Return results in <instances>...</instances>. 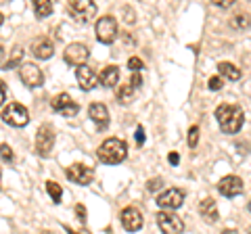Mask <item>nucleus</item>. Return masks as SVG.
<instances>
[{
  "label": "nucleus",
  "instance_id": "nucleus-31",
  "mask_svg": "<svg viewBox=\"0 0 251 234\" xmlns=\"http://www.w3.org/2000/svg\"><path fill=\"white\" fill-rule=\"evenodd\" d=\"M75 215H77V220H80L82 224H86V207L82 205V203H77L75 205Z\"/></svg>",
  "mask_w": 251,
  "mask_h": 234
},
{
  "label": "nucleus",
  "instance_id": "nucleus-27",
  "mask_svg": "<svg viewBox=\"0 0 251 234\" xmlns=\"http://www.w3.org/2000/svg\"><path fill=\"white\" fill-rule=\"evenodd\" d=\"M0 159L6 161V163H11L15 157H13V149L9 144H0Z\"/></svg>",
  "mask_w": 251,
  "mask_h": 234
},
{
  "label": "nucleus",
  "instance_id": "nucleus-38",
  "mask_svg": "<svg viewBox=\"0 0 251 234\" xmlns=\"http://www.w3.org/2000/svg\"><path fill=\"white\" fill-rule=\"evenodd\" d=\"M2 23H4V17H2V13H0V25H2Z\"/></svg>",
  "mask_w": 251,
  "mask_h": 234
},
{
  "label": "nucleus",
  "instance_id": "nucleus-23",
  "mask_svg": "<svg viewBox=\"0 0 251 234\" xmlns=\"http://www.w3.org/2000/svg\"><path fill=\"white\" fill-rule=\"evenodd\" d=\"M134 88H132L130 84H124V86H120V88H117V100H120L122 105H128L132 98H134Z\"/></svg>",
  "mask_w": 251,
  "mask_h": 234
},
{
  "label": "nucleus",
  "instance_id": "nucleus-19",
  "mask_svg": "<svg viewBox=\"0 0 251 234\" xmlns=\"http://www.w3.org/2000/svg\"><path fill=\"white\" fill-rule=\"evenodd\" d=\"M99 82H100V86H105V88H113V86H117V82H120V67L107 65L103 71H100Z\"/></svg>",
  "mask_w": 251,
  "mask_h": 234
},
{
  "label": "nucleus",
  "instance_id": "nucleus-40",
  "mask_svg": "<svg viewBox=\"0 0 251 234\" xmlns=\"http://www.w3.org/2000/svg\"><path fill=\"white\" fill-rule=\"evenodd\" d=\"M249 211H251V201H249Z\"/></svg>",
  "mask_w": 251,
  "mask_h": 234
},
{
  "label": "nucleus",
  "instance_id": "nucleus-4",
  "mask_svg": "<svg viewBox=\"0 0 251 234\" xmlns=\"http://www.w3.org/2000/svg\"><path fill=\"white\" fill-rule=\"evenodd\" d=\"M94 32H97L99 42L113 44L115 38H117V21H115V17H111V15H105V17H100L97 21V27H94Z\"/></svg>",
  "mask_w": 251,
  "mask_h": 234
},
{
  "label": "nucleus",
  "instance_id": "nucleus-11",
  "mask_svg": "<svg viewBox=\"0 0 251 234\" xmlns=\"http://www.w3.org/2000/svg\"><path fill=\"white\" fill-rule=\"evenodd\" d=\"M65 176H67V180L69 182H75V184H80V186H88L92 182V169L88 165H84V163H74V165H69L65 169Z\"/></svg>",
  "mask_w": 251,
  "mask_h": 234
},
{
  "label": "nucleus",
  "instance_id": "nucleus-10",
  "mask_svg": "<svg viewBox=\"0 0 251 234\" xmlns=\"http://www.w3.org/2000/svg\"><path fill=\"white\" fill-rule=\"evenodd\" d=\"M50 107H52V111H57V113L63 115V117H75L77 111H80V105L74 103V98L69 96L67 92H63V94L54 96L52 103H50Z\"/></svg>",
  "mask_w": 251,
  "mask_h": 234
},
{
  "label": "nucleus",
  "instance_id": "nucleus-29",
  "mask_svg": "<svg viewBox=\"0 0 251 234\" xmlns=\"http://www.w3.org/2000/svg\"><path fill=\"white\" fill-rule=\"evenodd\" d=\"M161 184H163L161 178H153V180H149V182H147V190H149V192H155V190H159V188H161Z\"/></svg>",
  "mask_w": 251,
  "mask_h": 234
},
{
  "label": "nucleus",
  "instance_id": "nucleus-14",
  "mask_svg": "<svg viewBox=\"0 0 251 234\" xmlns=\"http://www.w3.org/2000/svg\"><path fill=\"white\" fill-rule=\"evenodd\" d=\"M120 217H122V226L128 232H138L140 228H143V224H145L143 213H140L136 207H126Z\"/></svg>",
  "mask_w": 251,
  "mask_h": 234
},
{
  "label": "nucleus",
  "instance_id": "nucleus-5",
  "mask_svg": "<svg viewBox=\"0 0 251 234\" xmlns=\"http://www.w3.org/2000/svg\"><path fill=\"white\" fill-rule=\"evenodd\" d=\"M69 15L80 21V23H90L97 15V4L90 2V0H77V2H69Z\"/></svg>",
  "mask_w": 251,
  "mask_h": 234
},
{
  "label": "nucleus",
  "instance_id": "nucleus-34",
  "mask_svg": "<svg viewBox=\"0 0 251 234\" xmlns=\"http://www.w3.org/2000/svg\"><path fill=\"white\" fill-rule=\"evenodd\" d=\"M214 4L220 6V9H230L234 2H232V0H214Z\"/></svg>",
  "mask_w": 251,
  "mask_h": 234
},
{
  "label": "nucleus",
  "instance_id": "nucleus-8",
  "mask_svg": "<svg viewBox=\"0 0 251 234\" xmlns=\"http://www.w3.org/2000/svg\"><path fill=\"white\" fill-rule=\"evenodd\" d=\"M54 146V130L46 123V126H40L36 132V153L40 157H49L50 151Z\"/></svg>",
  "mask_w": 251,
  "mask_h": 234
},
{
  "label": "nucleus",
  "instance_id": "nucleus-7",
  "mask_svg": "<svg viewBox=\"0 0 251 234\" xmlns=\"http://www.w3.org/2000/svg\"><path fill=\"white\" fill-rule=\"evenodd\" d=\"M63 57H65V63L72 65V67H82L86 65V61L90 57V50L86 44H80V42H74L69 44L65 52H63Z\"/></svg>",
  "mask_w": 251,
  "mask_h": 234
},
{
  "label": "nucleus",
  "instance_id": "nucleus-13",
  "mask_svg": "<svg viewBox=\"0 0 251 234\" xmlns=\"http://www.w3.org/2000/svg\"><path fill=\"white\" fill-rule=\"evenodd\" d=\"M184 203V190L180 188H170L157 197V207L161 209H178Z\"/></svg>",
  "mask_w": 251,
  "mask_h": 234
},
{
  "label": "nucleus",
  "instance_id": "nucleus-20",
  "mask_svg": "<svg viewBox=\"0 0 251 234\" xmlns=\"http://www.w3.org/2000/svg\"><path fill=\"white\" fill-rule=\"evenodd\" d=\"M218 71L222 73L226 80H232V82H237V80H241V69H237V65H232V63H220L218 65Z\"/></svg>",
  "mask_w": 251,
  "mask_h": 234
},
{
  "label": "nucleus",
  "instance_id": "nucleus-28",
  "mask_svg": "<svg viewBox=\"0 0 251 234\" xmlns=\"http://www.w3.org/2000/svg\"><path fill=\"white\" fill-rule=\"evenodd\" d=\"M143 67H145V65H143V61H140L138 57H130V61H128V69H132V73H138Z\"/></svg>",
  "mask_w": 251,
  "mask_h": 234
},
{
  "label": "nucleus",
  "instance_id": "nucleus-22",
  "mask_svg": "<svg viewBox=\"0 0 251 234\" xmlns=\"http://www.w3.org/2000/svg\"><path fill=\"white\" fill-rule=\"evenodd\" d=\"M249 25H251V17L247 13H239V15H234V17L230 19V27L239 29V32H241V29H247Z\"/></svg>",
  "mask_w": 251,
  "mask_h": 234
},
{
  "label": "nucleus",
  "instance_id": "nucleus-24",
  "mask_svg": "<svg viewBox=\"0 0 251 234\" xmlns=\"http://www.w3.org/2000/svg\"><path fill=\"white\" fill-rule=\"evenodd\" d=\"M21 61H23V48H21V46L17 44V46H15V48H13V52H11V59L4 63V69H6V71H9V69L17 67V65L21 67Z\"/></svg>",
  "mask_w": 251,
  "mask_h": 234
},
{
  "label": "nucleus",
  "instance_id": "nucleus-37",
  "mask_svg": "<svg viewBox=\"0 0 251 234\" xmlns=\"http://www.w3.org/2000/svg\"><path fill=\"white\" fill-rule=\"evenodd\" d=\"M222 234H239V232L234 228H228V230H222Z\"/></svg>",
  "mask_w": 251,
  "mask_h": 234
},
{
  "label": "nucleus",
  "instance_id": "nucleus-32",
  "mask_svg": "<svg viewBox=\"0 0 251 234\" xmlns=\"http://www.w3.org/2000/svg\"><path fill=\"white\" fill-rule=\"evenodd\" d=\"M134 138H136V144H138V146L145 144V138H147V136H145V128H143V126L136 128V136H134Z\"/></svg>",
  "mask_w": 251,
  "mask_h": 234
},
{
  "label": "nucleus",
  "instance_id": "nucleus-30",
  "mask_svg": "<svg viewBox=\"0 0 251 234\" xmlns=\"http://www.w3.org/2000/svg\"><path fill=\"white\" fill-rule=\"evenodd\" d=\"M207 86H209V90H220L222 88V77H218V75H214V77H209V82H207Z\"/></svg>",
  "mask_w": 251,
  "mask_h": 234
},
{
  "label": "nucleus",
  "instance_id": "nucleus-26",
  "mask_svg": "<svg viewBox=\"0 0 251 234\" xmlns=\"http://www.w3.org/2000/svg\"><path fill=\"white\" fill-rule=\"evenodd\" d=\"M197 144H199V126H193L191 130H188V146L195 149Z\"/></svg>",
  "mask_w": 251,
  "mask_h": 234
},
{
  "label": "nucleus",
  "instance_id": "nucleus-25",
  "mask_svg": "<svg viewBox=\"0 0 251 234\" xmlns=\"http://www.w3.org/2000/svg\"><path fill=\"white\" fill-rule=\"evenodd\" d=\"M46 192L50 194V199L54 201V203H61V197H63V188L57 184V182H52V180H49L46 182Z\"/></svg>",
  "mask_w": 251,
  "mask_h": 234
},
{
  "label": "nucleus",
  "instance_id": "nucleus-9",
  "mask_svg": "<svg viewBox=\"0 0 251 234\" xmlns=\"http://www.w3.org/2000/svg\"><path fill=\"white\" fill-rule=\"evenodd\" d=\"M19 75H21V82L25 84L27 88H40L44 84V73L36 63H21Z\"/></svg>",
  "mask_w": 251,
  "mask_h": 234
},
{
  "label": "nucleus",
  "instance_id": "nucleus-18",
  "mask_svg": "<svg viewBox=\"0 0 251 234\" xmlns=\"http://www.w3.org/2000/svg\"><path fill=\"white\" fill-rule=\"evenodd\" d=\"M199 213H201V217H203V220H205L207 224H216L218 217H220L216 201H214V199H203V201L199 203Z\"/></svg>",
  "mask_w": 251,
  "mask_h": 234
},
{
  "label": "nucleus",
  "instance_id": "nucleus-3",
  "mask_svg": "<svg viewBox=\"0 0 251 234\" xmlns=\"http://www.w3.org/2000/svg\"><path fill=\"white\" fill-rule=\"evenodd\" d=\"M2 121L13 128H25L29 123V111L19 103H9L2 111Z\"/></svg>",
  "mask_w": 251,
  "mask_h": 234
},
{
  "label": "nucleus",
  "instance_id": "nucleus-16",
  "mask_svg": "<svg viewBox=\"0 0 251 234\" xmlns=\"http://www.w3.org/2000/svg\"><path fill=\"white\" fill-rule=\"evenodd\" d=\"M88 115H90V119L97 123L99 130H105L109 126V109L103 103H92L88 107Z\"/></svg>",
  "mask_w": 251,
  "mask_h": 234
},
{
  "label": "nucleus",
  "instance_id": "nucleus-1",
  "mask_svg": "<svg viewBox=\"0 0 251 234\" xmlns=\"http://www.w3.org/2000/svg\"><path fill=\"white\" fill-rule=\"evenodd\" d=\"M216 119L224 134H237L243 128L245 113H243V109L239 105H220L216 109Z\"/></svg>",
  "mask_w": 251,
  "mask_h": 234
},
{
  "label": "nucleus",
  "instance_id": "nucleus-21",
  "mask_svg": "<svg viewBox=\"0 0 251 234\" xmlns=\"http://www.w3.org/2000/svg\"><path fill=\"white\" fill-rule=\"evenodd\" d=\"M34 13H36L38 19L50 17V15H52V2H50V0H36V2H34Z\"/></svg>",
  "mask_w": 251,
  "mask_h": 234
},
{
  "label": "nucleus",
  "instance_id": "nucleus-17",
  "mask_svg": "<svg viewBox=\"0 0 251 234\" xmlns=\"http://www.w3.org/2000/svg\"><path fill=\"white\" fill-rule=\"evenodd\" d=\"M52 52H54V46L49 38H36V40L31 42V54H34L36 59L46 61L52 57Z\"/></svg>",
  "mask_w": 251,
  "mask_h": 234
},
{
  "label": "nucleus",
  "instance_id": "nucleus-39",
  "mask_svg": "<svg viewBox=\"0 0 251 234\" xmlns=\"http://www.w3.org/2000/svg\"><path fill=\"white\" fill-rule=\"evenodd\" d=\"M80 234H90V232H88V230H82V232H80Z\"/></svg>",
  "mask_w": 251,
  "mask_h": 234
},
{
  "label": "nucleus",
  "instance_id": "nucleus-15",
  "mask_svg": "<svg viewBox=\"0 0 251 234\" xmlns=\"http://www.w3.org/2000/svg\"><path fill=\"white\" fill-rule=\"evenodd\" d=\"M75 80H77V84H80L82 90H92V88H97L99 77H97V73H94L92 67L82 65V67H75Z\"/></svg>",
  "mask_w": 251,
  "mask_h": 234
},
{
  "label": "nucleus",
  "instance_id": "nucleus-2",
  "mask_svg": "<svg viewBox=\"0 0 251 234\" xmlns=\"http://www.w3.org/2000/svg\"><path fill=\"white\" fill-rule=\"evenodd\" d=\"M97 157L100 163H107V165H117L128 157V144L120 138H107L103 144L97 149Z\"/></svg>",
  "mask_w": 251,
  "mask_h": 234
},
{
  "label": "nucleus",
  "instance_id": "nucleus-6",
  "mask_svg": "<svg viewBox=\"0 0 251 234\" xmlns=\"http://www.w3.org/2000/svg\"><path fill=\"white\" fill-rule=\"evenodd\" d=\"M157 226L163 234H182L184 232V222L180 220L176 213H170V211H159L157 213Z\"/></svg>",
  "mask_w": 251,
  "mask_h": 234
},
{
  "label": "nucleus",
  "instance_id": "nucleus-35",
  "mask_svg": "<svg viewBox=\"0 0 251 234\" xmlns=\"http://www.w3.org/2000/svg\"><path fill=\"white\" fill-rule=\"evenodd\" d=\"M168 161H170V165H178V163H180V155L178 153H170Z\"/></svg>",
  "mask_w": 251,
  "mask_h": 234
},
{
  "label": "nucleus",
  "instance_id": "nucleus-12",
  "mask_svg": "<svg viewBox=\"0 0 251 234\" xmlns=\"http://www.w3.org/2000/svg\"><path fill=\"white\" fill-rule=\"evenodd\" d=\"M218 190L222 197H239V194H243V190H245V186H243V180L239 176H226L222 178V180L218 182Z\"/></svg>",
  "mask_w": 251,
  "mask_h": 234
},
{
  "label": "nucleus",
  "instance_id": "nucleus-36",
  "mask_svg": "<svg viewBox=\"0 0 251 234\" xmlns=\"http://www.w3.org/2000/svg\"><path fill=\"white\" fill-rule=\"evenodd\" d=\"M4 100H6V90H4V82L0 80V107H2Z\"/></svg>",
  "mask_w": 251,
  "mask_h": 234
},
{
  "label": "nucleus",
  "instance_id": "nucleus-33",
  "mask_svg": "<svg viewBox=\"0 0 251 234\" xmlns=\"http://www.w3.org/2000/svg\"><path fill=\"white\" fill-rule=\"evenodd\" d=\"M130 86L134 90H138L140 86H143V77H140V73H132V80H130Z\"/></svg>",
  "mask_w": 251,
  "mask_h": 234
}]
</instances>
